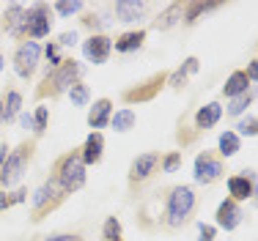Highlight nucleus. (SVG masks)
Instances as JSON below:
<instances>
[{
	"instance_id": "1",
	"label": "nucleus",
	"mask_w": 258,
	"mask_h": 241,
	"mask_svg": "<svg viewBox=\"0 0 258 241\" xmlns=\"http://www.w3.org/2000/svg\"><path fill=\"white\" fill-rule=\"evenodd\" d=\"M55 181H58V187L63 189V195L83 189V184H85V165H83V159H80V153H77V151L60 159Z\"/></svg>"
},
{
	"instance_id": "2",
	"label": "nucleus",
	"mask_w": 258,
	"mask_h": 241,
	"mask_svg": "<svg viewBox=\"0 0 258 241\" xmlns=\"http://www.w3.org/2000/svg\"><path fill=\"white\" fill-rule=\"evenodd\" d=\"M195 211V192L189 187H176L168 195V225L179 227Z\"/></svg>"
},
{
	"instance_id": "3",
	"label": "nucleus",
	"mask_w": 258,
	"mask_h": 241,
	"mask_svg": "<svg viewBox=\"0 0 258 241\" xmlns=\"http://www.w3.org/2000/svg\"><path fill=\"white\" fill-rule=\"evenodd\" d=\"M25 25H28V36H30V39H44V36H50V28H52L50 6H47V3H33L25 11Z\"/></svg>"
},
{
	"instance_id": "4",
	"label": "nucleus",
	"mask_w": 258,
	"mask_h": 241,
	"mask_svg": "<svg viewBox=\"0 0 258 241\" xmlns=\"http://www.w3.org/2000/svg\"><path fill=\"white\" fill-rule=\"evenodd\" d=\"M28 156H30V148H17V151H11L9 156H6L3 168H0V184H3V187H14L22 178Z\"/></svg>"
},
{
	"instance_id": "5",
	"label": "nucleus",
	"mask_w": 258,
	"mask_h": 241,
	"mask_svg": "<svg viewBox=\"0 0 258 241\" xmlns=\"http://www.w3.org/2000/svg\"><path fill=\"white\" fill-rule=\"evenodd\" d=\"M80 63L77 60H63V63L58 66L52 74H47V83L44 85H52V94H60V91H69L72 85L77 83V77H80Z\"/></svg>"
},
{
	"instance_id": "6",
	"label": "nucleus",
	"mask_w": 258,
	"mask_h": 241,
	"mask_svg": "<svg viewBox=\"0 0 258 241\" xmlns=\"http://www.w3.org/2000/svg\"><path fill=\"white\" fill-rule=\"evenodd\" d=\"M39 55H41V49L36 41H22L20 49H17V55H14V69L20 77H30V74L36 71V66H39Z\"/></svg>"
},
{
	"instance_id": "7",
	"label": "nucleus",
	"mask_w": 258,
	"mask_h": 241,
	"mask_svg": "<svg viewBox=\"0 0 258 241\" xmlns=\"http://www.w3.org/2000/svg\"><path fill=\"white\" fill-rule=\"evenodd\" d=\"M223 176V162H220V159H214L212 153H201L198 159H195V181L198 184H214L217 181V178Z\"/></svg>"
},
{
	"instance_id": "8",
	"label": "nucleus",
	"mask_w": 258,
	"mask_h": 241,
	"mask_svg": "<svg viewBox=\"0 0 258 241\" xmlns=\"http://www.w3.org/2000/svg\"><path fill=\"white\" fill-rule=\"evenodd\" d=\"M83 52H85V58L91 60V63H104V60L110 58V52H113V41L107 39V36H91L88 41L83 44Z\"/></svg>"
},
{
	"instance_id": "9",
	"label": "nucleus",
	"mask_w": 258,
	"mask_h": 241,
	"mask_svg": "<svg viewBox=\"0 0 258 241\" xmlns=\"http://www.w3.org/2000/svg\"><path fill=\"white\" fill-rule=\"evenodd\" d=\"M239 222H242V208H239V203L231 200V197L225 203H220V208H217V225L225 227V230H233Z\"/></svg>"
},
{
	"instance_id": "10",
	"label": "nucleus",
	"mask_w": 258,
	"mask_h": 241,
	"mask_svg": "<svg viewBox=\"0 0 258 241\" xmlns=\"http://www.w3.org/2000/svg\"><path fill=\"white\" fill-rule=\"evenodd\" d=\"M6 30H9L11 36H17V39H22V36H28V25H25V9H22L20 3L9 6V11H6Z\"/></svg>"
},
{
	"instance_id": "11",
	"label": "nucleus",
	"mask_w": 258,
	"mask_h": 241,
	"mask_svg": "<svg viewBox=\"0 0 258 241\" xmlns=\"http://www.w3.org/2000/svg\"><path fill=\"white\" fill-rule=\"evenodd\" d=\"M110 118H113V102H110V99H99L88 113V126L91 129H104L110 123Z\"/></svg>"
},
{
	"instance_id": "12",
	"label": "nucleus",
	"mask_w": 258,
	"mask_h": 241,
	"mask_svg": "<svg viewBox=\"0 0 258 241\" xmlns=\"http://www.w3.org/2000/svg\"><path fill=\"white\" fill-rule=\"evenodd\" d=\"M20 107H22V96L17 91H9V94L0 99V126L14 121L20 115Z\"/></svg>"
},
{
	"instance_id": "13",
	"label": "nucleus",
	"mask_w": 258,
	"mask_h": 241,
	"mask_svg": "<svg viewBox=\"0 0 258 241\" xmlns=\"http://www.w3.org/2000/svg\"><path fill=\"white\" fill-rule=\"evenodd\" d=\"M102 148H104V137L99 132H91L88 140H85L83 151H80V159H83V165H96L102 159Z\"/></svg>"
},
{
	"instance_id": "14",
	"label": "nucleus",
	"mask_w": 258,
	"mask_h": 241,
	"mask_svg": "<svg viewBox=\"0 0 258 241\" xmlns=\"http://www.w3.org/2000/svg\"><path fill=\"white\" fill-rule=\"evenodd\" d=\"M159 165V156L157 153H143V156H138L132 162V170H129V178L132 181H143V178H149L154 168Z\"/></svg>"
},
{
	"instance_id": "15",
	"label": "nucleus",
	"mask_w": 258,
	"mask_h": 241,
	"mask_svg": "<svg viewBox=\"0 0 258 241\" xmlns=\"http://www.w3.org/2000/svg\"><path fill=\"white\" fill-rule=\"evenodd\" d=\"M228 192L231 200H247L253 195V176H231L228 178Z\"/></svg>"
},
{
	"instance_id": "16",
	"label": "nucleus",
	"mask_w": 258,
	"mask_h": 241,
	"mask_svg": "<svg viewBox=\"0 0 258 241\" xmlns=\"http://www.w3.org/2000/svg\"><path fill=\"white\" fill-rule=\"evenodd\" d=\"M146 11V3H138V0H121L115 3V17L118 22H138Z\"/></svg>"
},
{
	"instance_id": "17",
	"label": "nucleus",
	"mask_w": 258,
	"mask_h": 241,
	"mask_svg": "<svg viewBox=\"0 0 258 241\" xmlns=\"http://www.w3.org/2000/svg\"><path fill=\"white\" fill-rule=\"evenodd\" d=\"M247 85H250V77H247V71H233L231 77L225 79V85H223V94L228 96V99H236V96L247 94Z\"/></svg>"
},
{
	"instance_id": "18",
	"label": "nucleus",
	"mask_w": 258,
	"mask_h": 241,
	"mask_svg": "<svg viewBox=\"0 0 258 241\" xmlns=\"http://www.w3.org/2000/svg\"><path fill=\"white\" fill-rule=\"evenodd\" d=\"M220 115H223V107H220L217 102H209L206 107L198 110V115H195V123H198L201 129H212L214 123L220 121Z\"/></svg>"
},
{
	"instance_id": "19",
	"label": "nucleus",
	"mask_w": 258,
	"mask_h": 241,
	"mask_svg": "<svg viewBox=\"0 0 258 241\" xmlns=\"http://www.w3.org/2000/svg\"><path fill=\"white\" fill-rule=\"evenodd\" d=\"M143 39H146L143 30H132V33H124L118 41H115V49H118V52H135V49H140Z\"/></svg>"
},
{
	"instance_id": "20",
	"label": "nucleus",
	"mask_w": 258,
	"mask_h": 241,
	"mask_svg": "<svg viewBox=\"0 0 258 241\" xmlns=\"http://www.w3.org/2000/svg\"><path fill=\"white\" fill-rule=\"evenodd\" d=\"M135 121H138V115H135V110H129V107L118 110V113L110 118V123H113L115 132H129V129L135 126Z\"/></svg>"
},
{
	"instance_id": "21",
	"label": "nucleus",
	"mask_w": 258,
	"mask_h": 241,
	"mask_svg": "<svg viewBox=\"0 0 258 241\" xmlns=\"http://www.w3.org/2000/svg\"><path fill=\"white\" fill-rule=\"evenodd\" d=\"M55 187H58V181H50V184H41V187L33 192V208H36V211H41V208H44L47 203L55 197V195H52ZM58 189H60V187H58Z\"/></svg>"
},
{
	"instance_id": "22",
	"label": "nucleus",
	"mask_w": 258,
	"mask_h": 241,
	"mask_svg": "<svg viewBox=\"0 0 258 241\" xmlns=\"http://www.w3.org/2000/svg\"><path fill=\"white\" fill-rule=\"evenodd\" d=\"M69 99H72V104H75V107H85V104L91 102V91H88V85L77 79V83L69 88Z\"/></svg>"
},
{
	"instance_id": "23",
	"label": "nucleus",
	"mask_w": 258,
	"mask_h": 241,
	"mask_svg": "<svg viewBox=\"0 0 258 241\" xmlns=\"http://www.w3.org/2000/svg\"><path fill=\"white\" fill-rule=\"evenodd\" d=\"M181 20V6H170L168 11H165L162 17L154 22V28H159V30H168V28H173L176 22Z\"/></svg>"
},
{
	"instance_id": "24",
	"label": "nucleus",
	"mask_w": 258,
	"mask_h": 241,
	"mask_svg": "<svg viewBox=\"0 0 258 241\" xmlns=\"http://www.w3.org/2000/svg\"><path fill=\"white\" fill-rule=\"evenodd\" d=\"M239 151V137L233 132H223L220 134V153L223 156H233Z\"/></svg>"
},
{
	"instance_id": "25",
	"label": "nucleus",
	"mask_w": 258,
	"mask_h": 241,
	"mask_svg": "<svg viewBox=\"0 0 258 241\" xmlns=\"http://www.w3.org/2000/svg\"><path fill=\"white\" fill-rule=\"evenodd\" d=\"M195 71H198V60L189 58L187 63H184V69H179L173 77H170V85H184V83H187V77H189V74H195Z\"/></svg>"
},
{
	"instance_id": "26",
	"label": "nucleus",
	"mask_w": 258,
	"mask_h": 241,
	"mask_svg": "<svg viewBox=\"0 0 258 241\" xmlns=\"http://www.w3.org/2000/svg\"><path fill=\"white\" fill-rule=\"evenodd\" d=\"M102 236L107 238V241H121V222L115 219V217H110L107 222H104V230H102Z\"/></svg>"
},
{
	"instance_id": "27",
	"label": "nucleus",
	"mask_w": 258,
	"mask_h": 241,
	"mask_svg": "<svg viewBox=\"0 0 258 241\" xmlns=\"http://www.w3.org/2000/svg\"><path fill=\"white\" fill-rule=\"evenodd\" d=\"M253 102V94H242V96H236V99H231V107H228V113L231 115H242L244 110H247V104Z\"/></svg>"
},
{
	"instance_id": "28",
	"label": "nucleus",
	"mask_w": 258,
	"mask_h": 241,
	"mask_svg": "<svg viewBox=\"0 0 258 241\" xmlns=\"http://www.w3.org/2000/svg\"><path fill=\"white\" fill-rule=\"evenodd\" d=\"M239 132H242V134H247V137H255V134H258V118H253V115H247V118H244V121H239Z\"/></svg>"
},
{
	"instance_id": "29",
	"label": "nucleus",
	"mask_w": 258,
	"mask_h": 241,
	"mask_svg": "<svg viewBox=\"0 0 258 241\" xmlns=\"http://www.w3.org/2000/svg\"><path fill=\"white\" fill-rule=\"evenodd\" d=\"M47 118H50V110H47V107H39V110H36V118H33V123H36L33 132H36V134H41V132L47 129Z\"/></svg>"
},
{
	"instance_id": "30",
	"label": "nucleus",
	"mask_w": 258,
	"mask_h": 241,
	"mask_svg": "<svg viewBox=\"0 0 258 241\" xmlns=\"http://www.w3.org/2000/svg\"><path fill=\"white\" fill-rule=\"evenodd\" d=\"M179 165H181V153H179V151L168 153V156L162 159V170H165V173H173L176 168H179Z\"/></svg>"
},
{
	"instance_id": "31",
	"label": "nucleus",
	"mask_w": 258,
	"mask_h": 241,
	"mask_svg": "<svg viewBox=\"0 0 258 241\" xmlns=\"http://www.w3.org/2000/svg\"><path fill=\"white\" fill-rule=\"evenodd\" d=\"M47 58H50V66H52V71L58 69L60 63H63V60H60V47L55 44V41H52V44H47Z\"/></svg>"
},
{
	"instance_id": "32",
	"label": "nucleus",
	"mask_w": 258,
	"mask_h": 241,
	"mask_svg": "<svg viewBox=\"0 0 258 241\" xmlns=\"http://www.w3.org/2000/svg\"><path fill=\"white\" fill-rule=\"evenodd\" d=\"M80 9H83V3H55V11H58V14H63V17L77 14Z\"/></svg>"
},
{
	"instance_id": "33",
	"label": "nucleus",
	"mask_w": 258,
	"mask_h": 241,
	"mask_svg": "<svg viewBox=\"0 0 258 241\" xmlns=\"http://www.w3.org/2000/svg\"><path fill=\"white\" fill-rule=\"evenodd\" d=\"M75 41H77V33H63L55 44H58V47H69V44H75Z\"/></svg>"
},
{
	"instance_id": "34",
	"label": "nucleus",
	"mask_w": 258,
	"mask_h": 241,
	"mask_svg": "<svg viewBox=\"0 0 258 241\" xmlns=\"http://www.w3.org/2000/svg\"><path fill=\"white\" fill-rule=\"evenodd\" d=\"M20 126H22V129H36L33 115H30V113H20Z\"/></svg>"
},
{
	"instance_id": "35",
	"label": "nucleus",
	"mask_w": 258,
	"mask_h": 241,
	"mask_svg": "<svg viewBox=\"0 0 258 241\" xmlns=\"http://www.w3.org/2000/svg\"><path fill=\"white\" fill-rule=\"evenodd\" d=\"M198 241H214V227L212 225H201V238Z\"/></svg>"
},
{
	"instance_id": "36",
	"label": "nucleus",
	"mask_w": 258,
	"mask_h": 241,
	"mask_svg": "<svg viewBox=\"0 0 258 241\" xmlns=\"http://www.w3.org/2000/svg\"><path fill=\"white\" fill-rule=\"evenodd\" d=\"M247 77H250V79H258V58L247 66Z\"/></svg>"
},
{
	"instance_id": "37",
	"label": "nucleus",
	"mask_w": 258,
	"mask_h": 241,
	"mask_svg": "<svg viewBox=\"0 0 258 241\" xmlns=\"http://www.w3.org/2000/svg\"><path fill=\"white\" fill-rule=\"evenodd\" d=\"M47 241H80L77 236H52V238H47Z\"/></svg>"
},
{
	"instance_id": "38",
	"label": "nucleus",
	"mask_w": 258,
	"mask_h": 241,
	"mask_svg": "<svg viewBox=\"0 0 258 241\" xmlns=\"http://www.w3.org/2000/svg\"><path fill=\"white\" fill-rule=\"evenodd\" d=\"M6 156H9V145H0V168H3Z\"/></svg>"
},
{
	"instance_id": "39",
	"label": "nucleus",
	"mask_w": 258,
	"mask_h": 241,
	"mask_svg": "<svg viewBox=\"0 0 258 241\" xmlns=\"http://www.w3.org/2000/svg\"><path fill=\"white\" fill-rule=\"evenodd\" d=\"M0 71H3V55H0Z\"/></svg>"
}]
</instances>
